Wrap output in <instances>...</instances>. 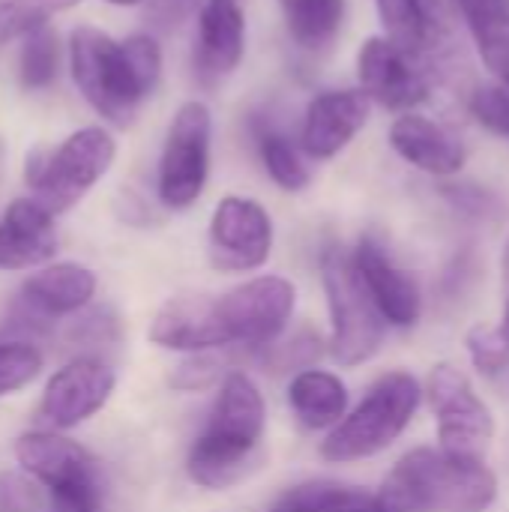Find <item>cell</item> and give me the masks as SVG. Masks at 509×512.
<instances>
[{"label": "cell", "mask_w": 509, "mask_h": 512, "mask_svg": "<svg viewBox=\"0 0 509 512\" xmlns=\"http://www.w3.org/2000/svg\"><path fill=\"white\" fill-rule=\"evenodd\" d=\"M288 36L303 51H324L345 24V0H279Z\"/></svg>", "instance_id": "obj_25"}, {"label": "cell", "mask_w": 509, "mask_h": 512, "mask_svg": "<svg viewBox=\"0 0 509 512\" xmlns=\"http://www.w3.org/2000/svg\"><path fill=\"white\" fill-rule=\"evenodd\" d=\"M213 150V114L201 99L183 102L165 132L156 192L168 210H189L207 189Z\"/></svg>", "instance_id": "obj_6"}, {"label": "cell", "mask_w": 509, "mask_h": 512, "mask_svg": "<svg viewBox=\"0 0 509 512\" xmlns=\"http://www.w3.org/2000/svg\"><path fill=\"white\" fill-rule=\"evenodd\" d=\"M246 54V12L237 0H204L198 9L195 69L216 84L243 63Z\"/></svg>", "instance_id": "obj_17"}, {"label": "cell", "mask_w": 509, "mask_h": 512, "mask_svg": "<svg viewBox=\"0 0 509 512\" xmlns=\"http://www.w3.org/2000/svg\"><path fill=\"white\" fill-rule=\"evenodd\" d=\"M498 330H501L504 342L509 345V300H507V309H504V318H501V324H498Z\"/></svg>", "instance_id": "obj_37"}, {"label": "cell", "mask_w": 509, "mask_h": 512, "mask_svg": "<svg viewBox=\"0 0 509 512\" xmlns=\"http://www.w3.org/2000/svg\"><path fill=\"white\" fill-rule=\"evenodd\" d=\"M483 66L509 84V0H453Z\"/></svg>", "instance_id": "obj_22"}, {"label": "cell", "mask_w": 509, "mask_h": 512, "mask_svg": "<svg viewBox=\"0 0 509 512\" xmlns=\"http://www.w3.org/2000/svg\"><path fill=\"white\" fill-rule=\"evenodd\" d=\"M264 462H267V456H243V453H234V450L219 447L198 435L186 456V474L195 486H201L207 492H225V489H234L237 483L249 480Z\"/></svg>", "instance_id": "obj_24"}, {"label": "cell", "mask_w": 509, "mask_h": 512, "mask_svg": "<svg viewBox=\"0 0 509 512\" xmlns=\"http://www.w3.org/2000/svg\"><path fill=\"white\" fill-rule=\"evenodd\" d=\"M369 117L372 99L360 87L321 90L303 111L300 147L309 159H333L366 129Z\"/></svg>", "instance_id": "obj_13"}, {"label": "cell", "mask_w": 509, "mask_h": 512, "mask_svg": "<svg viewBox=\"0 0 509 512\" xmlns=\"http://www.w3.org/2000/svg\"><path fill=\"white\" fill-rule=\"evenodd\" d=\"M465 348H468L471 363L483 375H498L507 366L509 345L504 342L498 327H483V324L471 327L468 336H465Z\"/></svg>", "instance_id": "obj_33"}, {"label": "cell", "mask_w": 509, "mask_h": 512, "mask_svg": "<svg viewBox=\"0 0 509 512\" xmlns=\"http://www.w3.org/2000/svg\"><path fill=\"white\" fill-rule=\"evenodd\" d=\"M267 512H390L378 492H366L360 486L336 483V480H309L273 501Z\"/></svg>", "instance_id": "obj_23"}, {"label": "cell", "mask_w": 509, "mask_h": 512, "mask_svg": "<svg viewBox=\"0 0 509 512\" xmlns=\"http://www.w3.org/2000/svg\"><path fill=\"white\" fill-rule=\"evenodd\" d=\"M42 483L27 471H3L0 474V512H42L45 495Z\"/></svg>", "instance_id": "obj_34"}, {"label": "cell", "mask_w": 509, "mask_h": 512, "mask_svg": "<svg viewBox=\"0 0 509 512\" xmlns=\"http://www.w3.org/2000/svg\"><path fill=\"white\" fill-rule=\"evenodd\" d=\"M357 81L372 105L405 114L432 96L435 72L423 48H408L378 33L357 51Z\"/></svg>", "instance_id": "obj_7"}, {"label": "cell", "mask_w": 509, "mask_h": 512, "mask_svg": "<svg viewBox=\"0 0 509 512\" xmlns=\"http://www.w3.org/2000/svg\"><path fill=\"white\" fill-rule=\"evenodd\" d=\"M321 282L330 312V357L345 369L369 363L384 345L387 321L363 285L354 252L330 246L321 255Z\"/></svg>", "instance_id": "obj_5"}, {"label": "cell", "mask_w": 509, "mask_h": 512, "mask_svg": "<svg viewBox=\"0 0 509 512\" xmlns=\"http://www.w3.org/2000/svg\"><path fill=\"white\" fill-rule=\"evenodd\" d=\"M210 264L222 273H249L267 264L273 252V219L264 204L243 195H225L210 216Z\"/></svg>", "instance_id": "obj_10"}, {"label": "cell", "mask_w": 509, "mask_h": 512, "mask_svg": "<svg viewBox=\"0 0 509 512\" xmlns=\"http://www.w3.org/2000/svg\"><path fill=\"white\" fill-rule=\"evenodd\" d=\"M57 255L54 213L33 195L15 198L0 216V270L45 267Z\"/></svg>", "instance_id": "obj_18"}, {"label": "cell", "mask_w": 509, "mask_h": 512, "mask_svg": "<svg viewBox=\"0 0 509 512\" xmlns=\"http://www.w3.org/2000/svg\"><path fill=\"white\" fill-rule=\"evenodd\" d=\"M99 291V279L90 267L75 261L45 264L21 285V300L45 315V318H63L87 309Z\"/></svg>", "instance_id": "obj_20"}, {"label": "cell", "mask_w": 509, "mask_h": 512, "mask_svg": "<svg viewBox=\"0 0 509 512\" xmlns=\"http://www.w3.org/2000/svg\"><path fill=\"white\" fill-rule=\"evenodd\" d=\"M114 387L117 375L105 360L87 354L75 357L48 378L39 402V420L54 432L75 429L108 405Z\"/></svg>", "instance_id": "obj_11"}, {"label": "cell", "mask_w": 509, "mask_h": 512, "mask_svg": "<svg viewBox=\"0 0 509 512\" xmlns=\"http://www.w3.org/2000/svg\"><path fill=\"white\" fill-rule=\"evenodd\" d=\"M288 405L300 426L312 432L336 429L348 414V387L333 372L303 369L288 384Z\"/></svg>", "instance_id": "obj_21"}, {"label": "cell", "mask_w": 509, "mask_h": 512, "mask_svg": "<svg viewBox=\"0 0 509 512\" xmlns=\"http://www.w3.org/2000/svg\"><path fill=\"white\" fill-rule=\"evenodd\" d=\"M378 498L390 512H489L498 477L483 459L417 447L393 465Z\"/></svg>", "instance_id": "obj_2"}, {"label": "cell", "mask_w": 509, "mask_h": 512, "mask_svg": "<svg viewBox=\"0 0 509 512\" xmlns=\"http://www.w3.org/2000/svg\"><path fill=\"white\" fill-rule=\"evenodd\" d=\"M222 369H225V363H222V357L216 354V351H201V354H189L174 372H171V387L174 390H180V393H201V390H207V387H213L219 378H225L222 375Z\"/></svg>", "instance_id": "obj_32"}, {"label": "cell", "mask_w": 509, "mask_h": 512, "mask_svg": "<svg viewBox=\"0 0 509 512\" xmlns=\"http://www.w3.org/2000/svg\"><path fill=\"white\" fill-rule=\"evenodd\" d=\"M390 147L402 162L429 177H453L468 162V150L459 141V135L417 111H405L393 120Z\"/></svg>", "instance_id": "obj_16"}, {"label": "cell", "mask_w": 509, "mask_h": 512, "mask_svg": "<svg viewBox=\"0 0 509 512\" xmlns=\"http://www.w3.org/2000/svg\"><path fill=\"white\" fill-rule=\"evenodd\" d=\"M384 36L408 45L426 48L432 39V12L426 0H375Z\"/></svg>", "instance_id": "obj_28"}, {"label": "cell", "mask_w": 509, "mask_h": 512, "mask_svg": "<svg viewBox=\"0 0 509 512\" xmlns=\"http://www.w3.org/2000/svg\"><path fill=\"white\" fill-rule=\"evenodd\" d=\"M105 3H111V6H138L144 0H105Z\"/></svg>", "instance_id": "obj_38"}, {"label": "cell", "mask_w": 509, "mask_h": 512, "mask_svg": "<svg viewBox=\"0 0 509 512\" xmlns=\"http://www.w3.org/2000/svg\"><path fill=\"white\" fill-rule=\"evenodd\" d=\"M81 0H0V45L24 39Z\"/></svg>", "instance_id": "obj_29"}, {"label": "cell", "mask_w": 509, "mask_h": 512, "mask_svg": "<svg viewBox=\"0 0 509 512\" xmlns=\"http://www.w3.org/2000/svg\"><path fill=\"white\" fill-rule=\"evenodd\" d=\"M426 390L411 372H387L366 399L321 441V459L351 465L393 447L414 423Z\"/></svg>", "instance_id": "obj_3"}, {"label": "cell", "mask_w": 509, "mask_h": 512, "mask_svg": "<svg viewBox=\"0 0 509 512\" xmlns=\"http://www.w3.org/2000/svg\"><path fill=\"white\" fill-rule=\"evenodd\" d=\"M42 351L30 342H0V399L21 393L42 372Z\"/></svg>", "instance_id": "obj_30"}, {"label": "cell", "mask_w": 509, "mask_h": 512, "mask_svg": "<svg viewBox=\"0 0 509 512\" xmlns=\"http://www.w3.org/2000/svg\"><path fill=\"white\" fill-rule=\"evenodd\" d=\"M69 72L84 102L114 126H129L162 78V45L150 33L114 39L81 24L69 33Z\"/></svg>", "instance_id": "obj_1"}, {"label": "cell", "mask_w": 509, "mask_h": 512, "mask_svg": "<svg viewBox=\"0 0 509 512\" xmlns=\"http://www.w3.org/2000/svg\"><path fill=\"white\" fill-rule=\"evenodd\" d=\"M468 111L486 132L509 141V84H480L468 99Z\"/></svg>", "instance_id": "obj_31"}, {"label": "cell", "mask_w": 509, "mask_h": 512, "mask_svg": "<svg viewBox=\"0 0 509 512\" xmlns=\"http://www.w3.org/2000/svg\"><path fill=\"white\" fill-rule=\"evenodd\" d=\"M258 153H261L264 171L270 174V180L279 189H285V192L309 189V183H312V168L306 162L309 156L285 132H279V129L261 132L258 135Z\"/></svg>", "instance_id": "obj_26"}, {"label": "cell", "mask_w": 509, "mask_h": 512, "mask_svg": "<svg viewBox=\"0 0 509 512\" xmlns=\"http://www.w3.org/2000/svg\"><path fill=\"white\" fill-rule=\"evenodd\" d=\"M15 462L21 465V471L36 477L48 492L96 477V468H93V459L87 456V450L81 444L63 438L54 429L24 432L15 441Z\"/></svg>", "instance_id": "obj_19"}, {"label": "cell", "mask_w": 509, "mask_h": 512, "mask_svg": "<svg viewBox=\"0 0 509 512\" xmlns=\"http://www.w3.org/2000/svg\"><path fill=\"white\" fill-rule=\"evenodd\" d=\"M297 309V285L285 276H255L219 297L231 345L270 348Z\"/></svg>", "instance_id": "obj_9"}, {"label": "cell", "mask_w": 509, "mask_h": 512, "mask_svg": "<svg viewBox=\"0 0 509 512\" xmlns=\"http://www.w3.org/2000/svg\"><path fill=\"white\" fill-rule=\"evenodd\" d=\"M501 270H504V282L509 285V234L507 243H504V255H501Z\"/></svg>", "instance_id": "obj_36"}, {"label": "cell", "mask_w": 509, "mask_h": 512, "mask_svg": "<svg viewBox=\"0 0 509 512\" xmlns=\"http://www.w3.org/2000/svg\"><path fill=\"white\" fill-rule=\"evenodd\" d=\"M60 75V36L42 27L24 36L18 51V81L27 90H45Z\"/></svg>", "instance_id": "obj_27"}, {"label": "cell", "mask_w": 509, "mask_h": 512, "mask_svg": "<svg viewBox=\"0 0 509 512\" xmlns=\"http://www.w3.org/2000/svg\"><path fill=\"white\" fill-rule=\"evenodd\" d=\"M147 339L156 348L183 351V354L231 348V339L219 312V297H204V294H186V297L168 300L153 315Z\"/></svg>", "instance_id": "obj_14"}, {"label": "cell", "mask_w": 509, "mask_h": 512, "mask_svg": "<svg viewBox=\"0 0 509 512\" xmlns=\"http://www.w3.org/2000/svg\"><path fill=\"white\" fill-rule=\"evenodd\" d=\"M117 141L102 126L75 129L57 147H33L24 180L33 198L54 216L69 213L114 165Z\"/></svg>", "instance_id": "obj_4"}, {"label": "cell", "mask_w": 509, "mask_h": 512, "mask_svg": "<svg viewBox=\"0 0 509 512\" xmlns=\"http://www.w3.org/2000/svg\"><path fill=\"white\" fill-rule=\"evenodd\" d=\"M195 0H150V15L156 18V24L171 27L180 18H186V12L192 9Z\"/></svg>", "instance_id": "obj_35"}, {"label": "cell", "mask_w": 509, "mask_h": 512, "mask_svg": "<svg viewBox=\"0 0 509 512\" xmlns=\"http://www.w3.org/2000/svg\"><path fill=\"white\" fill-rule=\"evenodd\" d=\"M264 432H267V405L258 384L246 372H228L222 378L213 414L201 438L243 456H267Z\"/></svg>", "instance_id": "obj_12"}, {"label": "cell", "mask_w": 509, "mask_h": 512, "mask_svg": "<svg viewBox=\"0 0 509 512\" xmlns=\"http://www.w3.org/2000/svg\"><path fill=\"white\" fill-rule=\"evenodd\" d=\"M426 399L438 420V447L456 456L483 459L495 438V417L474 384L453 363H438L426 381Z\"/></svg>", "instance_id": "obj_8"}, {"label": "cell", "mask_w": 509, "mask_h": 512, "mask_svg": "<svg viewBox=\"0 0 509 512\" xmlns=\"http://www.w3.org/2000/svg\"><path fill=\"white\" fill-rule=\"evenodd\" d=\"M351 252L363 285L381 309L384 321L393 327H414L423 315V291L417 279L402 270L372 237H363Z\"/></svg>", "instance_id": "obj_15"}]
</instances>
